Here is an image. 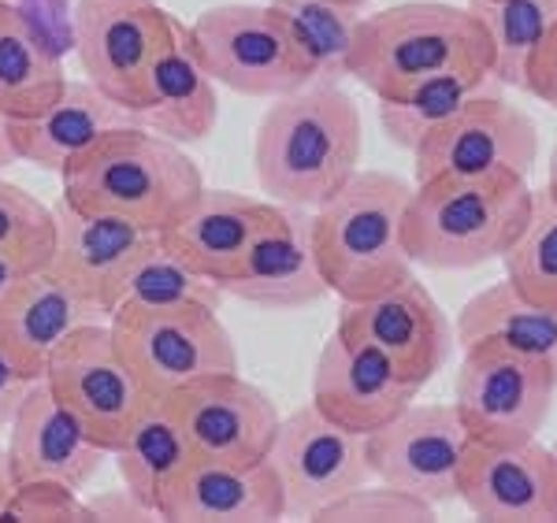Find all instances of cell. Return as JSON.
Masks as SVG:
<instances>
[{"label":"cell","instance_id":"1","mask_svg":"<svg viewBox=\"0 0 557 523\" xmlns=\"http://www.w3.org/2000/svg\"><path fill=\"white\" fill-rule=\"evenodd\" d=\"M364 120L343 86H305L268 104L253 138L260 194L275 204L320 209L361 171Z\"/></svg>","mask_w":557,"mask_h":523},{"label":"cell","instance_id":"2","mask_svg":"<svg viewBox=\"0 0 557 523\" xmlns=\"http://www.w3.org/2000/svg\"><path fill=\"white\" fill-rule=\"evenodd\" d=\"M60 197L78 212L120 215L152 234L172 227L205 189V175L186 146L160 138L134 120L104 130L60 171Z\"/></svg>","mask_w":557,"mask_h":523},{"label":"cell","instance_id":"3","mask_svg":"<svg viewBox=\"0 0 557 523\" xmlns=\"http://www.w3.org/2000/svg\"><path fill=\"white\" fill-rule=\"evenodd\" d=\"M532 215L524 175L428 178L412 183L401 238L412 264L431 272H472L502 260Z\"/></svg>","mask_w":557,"mask_h":523},{"label":"cell","instance_id":"4","mask_svg":"<svg viewBox=\"0 0 557 523\" xmlns=\"http://www.w3.org/2000/svg\"><path fill=\"white\" fill-rule=\"evenodd\" d=\"M412 186L391 171H357L320 209H312V249L338 301H364L412 275L401 238Z\"/></svg>","mask_w":557,"mask_h":523},{"label":"cell","instance_id":"5","mask_svg":"<svg viewBox=\"0 0 557 523\" xmlns=\"http://www.w3.org/2000/svg\"><path fill=\"white\" fill-rule=\"evenodd\" d=\"M454 67H491V45L469 4L401 0L361 15L349 45L346 78L380 97Z\"/></svg>","mask_w":557,"mask_h":523},{"label":"cell","instance_id":"6","mask_svg":"<svg viewBox=\"0 0 557 523\" xmlns=\"http://www.w3.org/2000/svg\"><path fill=\"white\" fill-rule=\"evenodd\" d=\"M194 57L215 86L275 101L317 83L309 52L272 4H215L186 26Z\"/></svg>","mask_w":557,"mask_h":523},{"label":"cell","instance_id":"7","mask_svg":"<svg viewBox=\"0 0 557 523\" xmlns=\"http://www.w3.org/2000/svg\"><path fill=\"white\" fill-rule=\"evenodd\" d=\"M108 327L120 353L157 394V401L194 378L238 372L235 338L212 304L190 301L168 309L120 304L108 315Z\"/></svg>","mask_w":557,"mask_h":523},{"label":"cell","instance_id":"8","mask_svg":"<svg viewBox=\"0 0 557 523\" xmlns=\"http://www.w3.org/2000/svg\"><path fill=\"white\" fill-rule=\"evenodd\" d=\"M45 383L108 453L157 404V394L141 383L127 357L120 353L108 320L83 323L71 331L64 346L52 353Z\"/></svg>","mask_w":557,"mask_h":523},{"label":"cell","instance_id":"9","mask_svg":"<svg viewBox=\"0 0 557 523\" xmlns=\"http://www.w3.org/2000/svg\"><path fill=\"white\" fill-rule=\"evenodd\" d=\"M557 398L550 364L506 349L469 346L454 375V409L472 441L520 446L539 438Z\"/></svg>","mask_w":557,"mask_h":523},{"label":"cell","instance_id":"10","mask_svg":"<svg viewBox=\"0 0 557 523\" xmlns=\"http://www.w3.org/2000/svg\"><path fill=\"white\" fill-rule=\"evenodd\" d=\"M178 20L157 0H78L71 38L89 83L134 115L146 104L149 71L172 45Z\"/></svg>","mask_w":557,"mask_h":523},{"label":"cell","instance_id":"11","mask_svg":"<svg viewBox=\"0 0 557 523\" xmlns=\"http://www.w3.org/2000/svg\"><path fill=\"white\" fill-rule=\"evenodd\" d=\"M539 160V126L520 104L494 86L480 89L457 115L412 149V178H487L532 175Z\"/></svg>","mask_w":557,"mask_h":523},{"label":"cell","instance_id":"12","mask_svg":"<svg viewBox=\"0 0 557 523\" xmlns=\"http://www.w3.org/2000/svg\"><path fill=\"white\" fill-rule=\"evenodd\" d=\"M268 464L283 486L286 520H317L335 498L372 480L364 435L331 423L312 401L278 420Z\"/></svg>","mask_w":557,"mask_h":523},{"label":"cell","instance_id":"13","mask_svg":"<svg viewBox=\"0 0 557 523\" xmlns=\"http://www.w3.org/2000/svg\"><path fill=\"white\" fill-rule=\"evenodd\" d=\"M335 331L380 349L398 375L420 390L450 364L457 346L450 315L417 275H406L364 301H343Z\"/></svg>","mask_w":557,"mask_h":523},{"label":"cell","instance_id":"14","mask_svg":"<svg viewBox=\"0 0 557 523\" xmlns=\"http://www.w3.org/2000/svg\"><path fill=\"white\" fill-rule=\"evenodd\" d=\"M472 438L454 404H417L401 409L391 423L364 435V453L372 480L438 505L457 501L465 457Z\"/></svg>","mask_w":557,"mask_h":523},{"label":"cell","instance_id":"15","mask_svg":"<svg viewBox=\"0 0 557 523\" xmlns=\"http://www.w3.org/2000/svg\"><path fill=\"white\" fill-rule=\"evenodd\" d=\"M160 404L183 427L194 457L235 464L268 461L275 427L283 420L275 401L238 372L194 378V383L164 394Z\"/></svg>","mask_w":557,"mask_h":523},{"label":"cell","instance_id":"16","mask_svg":"<svg viewBox=\"0 0 557 523\" xmlns=\"http://www.w3.org/2000/svg\"><path fill=\"white\" fill-rule=\"evenodd\" d=\"M52 220H57V246L45 272L64 278L71 290L94 301L108 320L120 304L123 283L134 264L157 246L160 234L134 227L120 215L78 212L64 197L52 204Z\"/></svg>","mask_w":557,"mask_h":523},{"label":"cell","instance_id":"17","mask_svg":"<svg viewBox=\"0 0 557 523\" xmlns=\"http://www.w3.org/2000/svg\"><path fill=\"white\" fill-rule=\"evenodd\" d=\"M420 386L398 375L380 349L335 331L312 368V404L338 427L372 435L417 401Z\"/></svg>","mask_w":557,"mask_h":523},{"label":"cell","instance_id":"18","mask_svg":"<svg viewBox=\"0 0 557 523\" xmlns=\"http://www.w3.org/2000/svg\"><path fill=\"white\" fill-rule=\"evenodd\" d=\"M457 501L475 520L557 523V457L539 438L520 446L472 441L465 457Z\"/></svg>","mask_w":557,"mask_h":523},{"label":"cell","instance_id":"19","mask_svg":"<svg viewBox=\"0 0 557 523\" xmlns=\"http://www.w3.org/2000/svg\"><path fill=\"white\" fill-rule=\"evenodd\" d=\"M223 294L268 312H294L323 301L331 290L312 249V209L275 204V215L253 238L242 267L223 283Z\"/></svg>","mask_w":557,"mask_h":523},{"label":"cell","instance_id":"20","mask_svg":"<svg viewBox=\"0 0 557 523\" xmlns=\"http://www.w3.org/2000/svg\"><path fill=\"white\" fill-rule=\"evenodd\" d=\"M4 457L15 483L57 480L75 486V490H86L112 453L89 438L83 420L49 390L45 378H38L26 390L20 412L8 423Z\"/></svg>","mask_w":557,"mask_h":523},{"label":"cell","instance_id":"21","mask_svg":"<svg viewBox=\"0 0 557 523\" xmlns=\"http://www.w3.org/2000/svg\"><path fill=\"white\" fill-rule=\"evenodd\" d=\"M160 520L172 523H272L286 520L283 486L268 461L235 464L190 457L160 498Z\"/></svg>","mask_w":557,"mask_h":523},{"label":"cell","instance_id":"22","mask_svg":"<svg viewBox=\"0 0 557 523\" xmlns=\"http://www.w3.org/2000/svg\"><path fill=\"white\" fill-rule=\"evenodd\" d=\"M104 320L94 301L52 272H26L0 297V353L26 378H45L49 360L83 323Z\"/></svg>","mask_w":557,"mask_h":523},{"label":"cell","instance_id":"23","mask_svg":"<svg viewBox=\"0 0 557 523\" xmlns=\"http://www.w3.org/2000/svg\"><path fill=\"white\" fill-rule=\"evenodd\" d=\"M275 215V201L235 194V189H209L194 197L172 227L160 231V241L175 252L197 275L212 278L223 290L231 275L242 267L249 246L268 220Z\"/></svg>","mask_w":557,"mask_h":523},{"label":"cell","instance_id":"24","mask_svg":"<svg viewBox=\"0 0 557 523\" xmlns=\"http://www.w3.org/2000/svg\"><path fill=\"white\" fill-rule=\"evenodd\" d=\"M134 123L157 130L160 138L178 141V146H194L205 141L220 123V97L215 83L201 60L194 57L190 38H186V23L175 26V38L160 52V60L149 71L146 104L134 112Z\"/></svg>","mask_w":557,"mask_h":523},{"label":"cell","instance_id":"25","mask_svg":"<svg viewBox=\"0 0 557 523\" xmlns=\"http://www.w3.org/2000/svg\"><path fill=\"white\" fill-rule=\"evenodd\" d=\"M134 115L104 97L94 83H71L45 112L12 123V141L20 164H38L41 171H64L83 149L94 146L104 130L131 123Z\"/></svg>","mask_w":557,"mask_h":523},{"label":"cell","instance_id":"26","mask_svg":"<svg viewBox=\"0 0 557 523\" xmlns=\"http://www.w3.org/2000/svg\"><path fill=\"white\" fill-rule=\"evenodd\" d=\"M454 338L461 349L491 346L517 357L543 360L557 375V309L528 301L509 278L465 301L454 323Z\"/></svg>","mask_w":557,"mask_h":523},{"label":"cell","instance_id":"27","mask_svg":"<svg viewBox=\"0 0 557 523\" xmlns=\"http://www.w3.org/2000/svg\"><path fill=\"white\" fill-rule=\"evenodd\" d=\"M67 86L64 57L15 8L0 0V115L30 120L45 112Z\"/></svg>","mask_w":557,"mask_h":523},{"label":"cell","instance_id":"28","mask_svg":"<svg viewBox=\"0 0 557 523\" xmlns=\"http://www.w3.org/2000/svg\"><path fill=\"white\" fill-rule=\"evenodd\" d=\"M487 86H498L491 78V67H454L431 75L424 83L406 86L401 94L380 97V126L394 146L412 152L435 126L461 112Z\"/></svg>","mask_w":557,"mask_h":523},{"label":"cell","instance_id":"29","mask_svg":"<svg viewBox=\"0 0 557 523\" xmlns=\"http://www.w3.org/2000/svg\"><path fill=\"white\" fill-rule=\"evenodd\" d=\"M190 457L194 449L186 441L183 427H178L172 412L160 401L112 449V461L123 486L138 494L149 509H157V516H160V498H164V490L172 486L175 475L190 464Z\"/></svg>","mask_w":557,"mask_h":523},{"label":"cell","instance_id":"30","mask_svg":"<svg viewBox=\"0 0 557 523\" xmlns=\"http://www.w3.org/2000/svg\"><path fill=\"white\" fill-rule=\"evenodd\" d=\"M491 45V78L498 86H528L535 49L557 23V0H469Z\"/></svg>","mask_w":557,"mask_h":523},{"label":"cell","instance_id":"31","mask_svg":"<svg viewBox=\"0 0 557 523\" xmlns=\"http://www.w3.org/2000/svg\"><path fill=\"white\" fill-rule=\"evenodd\" d=\"M272 8H278V15L290 23L294 38L309 52L317 83L343 86L349 45H354L364 8H349L338 0H272Z\"/></svg>","mask_w":557,"mask_h":523},{"label":"cell","instance_id":"32","mask_svg":"<svg viewBox=\"0 0 557 523\" xmlns=\"http://www.w3.org/2000/svg\"><path fill=\"white\" fill-rule=\"evenodd\" d=\"M506 278L528 301L557 309V204L543 189H532V215L502 257Z\"/></svg>","mask_w":557,"mask_h":523},{"label":"cell","instance_id":"33","mask_svg":"<svg viewBox=\"0 0 557 523\" xmlns=\"http://www.w3.org/2000/svg\"><path fill=\"white\" fill-rule=\"evenodd\" d=\"M223 294L212 278L197 275L190 264L175 257L164 241L157 238L146 257L134 264V272L127 275L123 283V294H120V304H141V309H168V304H212L220 309L223 304ZM115 304V309H120Z\"/></svg>","mask_w":557,"mask_h":523},{"label":"cell","instance_id":"34","mask_svg":"<svg viewBox=\"0 0 557 523\" xmlns=\"http://www.w3.org/2000/svg\"><path fill=\"white\" fill-rule=\"evenodd\" d=\"M57 246L52 204L38 194L0 178V257L20 264L23 272H45Z\"/></svg>","mask_w":557,"mask_h":523},{"label":"cell","instance_id":"35","mask_svg":"<svg viewBox=\"0 0 557 523\" xmlns=\"http://www.w3.org/2000/svg\"><path fill=\"white\" fill-rule=\"evenodd\" d=\"M317 520H435V505L383 480H368L331 501Z\"/></svg>","mask_w":557,"mask_h":523},{"label":"cell","instance_id":"36","mask_svg":"<svg viewBox=\"0 0 557 523\" xmlns=\"http://www.w3.org/2000/svg\"><path fill=\"white\" fill-rule=\"evenodd\" d=\"M0 520L86 523V520H94V512H89L83 490H75V486L57 483V480H26V483L12 486L8 505H4V516Z\"/></svg>","mask_w":557,"mask_h":523},{"label":"cell","instance_id":"37","mask_svg":"<svg viewBox=\"0 0 557 523\" xmlns=\"http://www.w3.org/2000/svg\"><path fill=\"white\" fill-rule=\"evenodd\" d=\"M15 8L52 41V49H57L60 57H64V49H75L67 0H15Z\"/></svg>","mask_w":557,"mask_h":523},{"label":"cell","instance_id":"38","mask_svg":"<svg viewBox=\"0 0 557 523\" xmlns=\"http://www.w3.org/2000/svg\"><path fill=\"white\" fill-rule=\"evenodd\" d=\"M524 94H532L543 104L557 108V23H554V30L543 38V45L535 49L532 67H528Z\"/></svg>","mask_w":557,"mask_h":523},{"label":"cell","instance_id":"39","mask_svg":"<svg viewBox=\"0 0 557 523\" xmlns=\"http://www.w3.org/2000/svg\"><path fill=\"white\" fill-rule=\"evenodd\" d=\"M86 505H89V512H94V520H160L157 509H149V505L134 490H127V486H123V490L94 494Z\"/></svg>","mask_w":557,"mask_h":523},{"label":"cell","instance_id":"40","mask_svg":"<svg viewBox=\"0 0 557 523\" xmlns=\"http://www.w3.org/2000/svg\"><path fill=\"white\" fill-rule=\"evenodd\" d=\"M30 386H34V378H26L12 360L0 353V431H8V423H12V416L20 412V404Z\"/></svg>","mask_w":557,"mask_h":523},{"label":"cell","instance_id":"41","mask_svg":"<svg viewBox=\"0 0 557 523\" xmlns=\"http://www.w3.org/2000/svg\"><path fill=\"white\" fill-rule=\"evenodd\" d=\"M20 164V152H15V141H12V120L0 115V171Z\"/></svg>","mask_w":557,"mask_h":523},{"label":"cell","instance_id":"42","mask_svg":"<svg viewBox=\"0 0 557 523\" xmlns=\"http://www.w3.org/2000/svg\"><path fill=\"white\" fill-rule=\"evenodd\" d=\"M12 468H8V457H4V449H0V516H4V505H8V494H12Z\"/></svg>","mask_w":557,"mask_h":523},{"label":"cell","instance_id":"43","mask_svg":"<svg viewBox=\"0 0 557 523\" xmlns=\"http://www.w3.org/2000/svg\"><path fill=\"white\" fill-rule=\"evenodd\" d=\"M20 275H26L20 264H12V260L0 257V297H4L8 290H12V283H15V278H20Z\"/></svg>","mask_w":557,"mask_h":523},{"label":"cell","instance_id":"44","mask_svg":"<svg viewBox=\"0 0 557 523\" xmlns=\"http://www.w3.org/2000/svg\"><path fill=\"white\" fill-rule=\"evenodd\" d=\"M546 194H550L557 204V146L550 152V164H546Z\"/></svg>","mask_w":557,"mask_h":523},{"label":"cell","instance_id":"45","mask_svg":"<svg viewBox=\"0 0 557 523\" xmlns=\"http://www.w3.org/2000/svg\"><path fill=\"white\" fill-rule=\"evenodd\" d=\"M338 4H349V8H364V4H372V0H338Z\"/></svg>","mask_w":557,"mask_h":523},{"label":"cell","instance_id":"46","mask_svg":"<svg viewBox=\"0 0 557 523\" xmlns=\"http://www.w3.org/2000/svg\"><path fill=\"white\" fill-rule=\"evenodd\" d=\"M550 453H554V457H557V438H554V446H550Z\"/></svg>","mask_w":557,"mask_h":523}]
</instances>
